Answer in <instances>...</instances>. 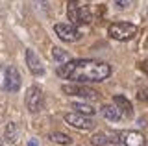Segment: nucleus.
Returning <instances> with one entry per match:
<instances>
[{
  "mask_svg": "<svg viewBox=\"0 0 148 146\" xmlns=\"http://www.w3.org/2000/svg\"><path fill=\"white\" fill-rule=\"evenodd\" d=\"M24 104H26V109L30 113H39L43 111V91L39 87H35V85H32V87H28L26 91V96H24Z\"/></svg>",
  "mask_w": 148,
  "mask_h": 146,
  "instance_id": "nucleus-5",
  "label": "nucleus"
},
{
  "mask_svg": "<svg viewBox=\"0 0 148 146\" xmlns=\"http://www.w3.org/2000/svg\"><path fill=\"white\" fill-rule=\"evenodd\" d=\"M28 146H39V144H37V139H30V141H28Z\"/></svg>",
  "mask_w": 148,
  "mask_h": 146,
  "instance_id": "nucleus-24",
  "label": "nucleus"
},
{
  "mask_svg": "<svg viewBox=\"0 0 148 146\" xmlns=\"http://www.w3.org/2000/svg\"><path fill=\"white\" fill-rule=\"evenodd\" d=\"M34 2H35V6L39 8L41 11L50 13V4H48V0H34Z\"/></svg>",
  "mask_w": 148,
  "mask_h": 146,
  "instance_id": "nucleus-19",
  "label": "nucleus"
},
{
  "mask_svg": "<svg viewBox=\"0 0 148 146\" xmlns=\"http://www.w3.org/2000/svg\"><path fill=\"white\" fill-rule=\"evenodd\" d=\"M61 91L69 96H80L83 100H98V93L89 87H85V83H65Z\"/></svg>",
  "mask_w": 148,
  "mask_h": 146,
  "instance_id": "nucleus-4",
  "label": "nucleus"
},
{
  "mask_svg": "<svg viewBox=\"0 0 148 146\" xmlns=\"http://www.w3.org/2000/svg\"><path fill=\"white\" fill-rule=\"evenodd\" d=\"M48 139L52 141V143H56V144H61V146L72 144V137L67 135V133H61V131H54V133H50Z\"/></svg>",
  "mask_w": 148,
  "mask_h": 146,
  "instance_id": "nucleus-13",
  "label": "nucleus"
},
{
  "mask_svg": "<svg viewBox=\"0 0 148 146\" xmlns=\"http://www.w3.org/2000/svg\"><path fill=\"white\" fill-rule=\"evenodd\" d=\"M52 59H54V61H58V63H65V61H69V59H71V56H69L63 48L54 46L52 48Z\"/></svg>",
  "mask_w": 148,
  "mask_h": 146,
  "instance_id": "nucleus-17",
  "label": "nucleus"
},
{
  "mask_svg": "<svg viewBox=\"0 0 148 146\" xmlns=\"http://www.w3.org/2000/svg\"><path fill=\"white\" fill-rule=\"evenodd\" d=\"M115 4H117L119 8H122V10H126V8H130L133 4V0H115Z\"/></svg>",
  "mask_w": 148,
  "mask_h": 146,
  "instance_id": "nucleus-21",
  "label": "nucleus"
},
{
  "mask_svg": "<svg viewBox=\"0 0 148 146\" xmlns=\"http://www.w3.org/2000/svg\"><path fill=\"white\" fill-rule=\"evenodd\" d=\"M21 89V74L15 67L8 65V76H6V89L4 91H9V93H17Z\"/></svg>",
  "mask_w": 148,
  "mask_h": 146,
  "instance_id": "nucleus-8",
  "label": "nucleus"
},
{
  "mask_svg": "<svg viewBox=\"0 0 148 146\" xmlns=\"http://www.w3.org/2000/svg\"><path fill=\"white\" fill-rule=\"evenodd\" d=\"M65 122H67L69 126L76 128V130H82V131H87V130H92L95 128V122L91 120L87 115H82V113H67L65 115Z\"/></svg>",
  "mask_w": 148,
  "mask_h": 146,
  "instance_id": "nucleus-6",
  "label": "nucleus"
},
{
  "mask_svg": "<svg viewBox=\"0 0 148 146\" xmlns=\"http://www.w3.org/2000/svg\"><path fill=\"white\" fill-rule=\"evenodd\" d=\"M78 10H80V2L78 0H71L67 4V17H69V22L78 26Z\"/></svg>",
  "mask_w": 148,
  "mask_h": 146,
  "instance_id": "nucleus-11",
  "label": "nucleus"
},
{
  "mask_svg": "<svg viewBox=\"0 0 148 146\" xmlns=\"http://www.w3.org/2000/svg\"><path fill=\"white\" fill-rule=\"evenodd\" d=\"M102 115H104V118H108L111 122H117V120H120L122 113L117 109V106H104L102 107Z\"/></svg>",
  "mask_w": 148,
  "mask_h": 146,
  "instance_id": "nucleus-12",
  "label": "nucleus"
},
{
  "mask_svg": "<svg viewBox=\"0 0 148 146\" xmlns=\"http://www.w3.org/2000/svg\"><path fill=\"white\" fill-rule=\"evenodd\" d=\"M91 143L95 146H106V144H108V137H106V133L98 131V133H95L91 137Z\"/></svg>",
  "mask_w": 148,
  "mask_h": 146,
  "instance_id": "nucleus-18",
  "label": "nucleus"
},
{
  "mask_svg": "<svg viewBox=\"0 0 148 146\" xmlns=\"http://www.w3.org/2000/svg\"><path fill=\"white\" fill-rule=\"evenodd\" d=\"M54 31L61 41H65V43H76V41L82 39L80 30H78L76 24H72V22H58V24L54 26Z\"/></svg>",
  "mask_w": 148,
  "mask_h": 146,
  "instance_id": "nucleus-3",
  "label": "nucleus"
},
{
  "mask_svg": "<svg viewBox=\"0 0 148 146\" xmlns=\"http://www.w3.org/2000/svg\"><path fill=\"white\" fill-rule=\"evenodd\" d=\"M141 68H143V72H146V74H148V59L141 63Z\"/></svg>",
  "mask_w": 148,
  "mask_h": 146,
  "instance_id": "nucleus-23",
  "label": "nucleus"
},
{
  "mask_svg": "<svg viewBox=\"0 0 148 146\" xmlns=\"http://www.w3.org/2000/svg\"><path fill=\"white\" fill-rule=\"evenodd\" d=\"M137 98L141 100V102H148V89H141L137 93Z\"/></svg>",
  "mask_w": 148,
  "mask_h": 146,
  "instance_id": "nucleus-22",
  "label": "nucleus"
},
{
  "mask_svg": "<svg viewBox=\"0 0 148 146\" xmlns=\"http://www.w3.org/2000/svg\"><path fill=\"white\" fill-rule=\"evenodd\" d=\"M4 137H6V141H8L9 144L17 143V139H18V128H17L15 122H8L6 131H4Z\"/></svg>",
  "mask_w": 148,
  "mask_h": 146,
  "instance_id": "nucleus-14",
  "label": "nucleus"
},
{
  "mask_svg": "<svg viewBox=\"0 0 148 146\" xmlns=\"http://www.w3.org/2000/svg\"><path fill=\"white\" fill-rule=\"evenodd\" d=\"M91 20H92L91 10L87 6H80V10H78V24H91Z\"/></svg>",
  "mask_w": 148,
  "mask_h": 146,
  "instance_id": "nucleus-16",
  "label": "nucleus"
},
{
  "mask_svg": "<svg viewBox=\"0 0 148 146\" xmlns=\"http://www.w3.org/2000/svg\"><path fill=\"white\" fill-rule=\"evenodd\" d=\"M120 143L124 146H146V137L141 131H122Z\"/></svg>",
  "mask_w": 148,
  "mask_h": 146,
  "instance_id": "nucleus-7",
  "label": "nucleus"
},
{
  "mask_svg": "<svg viewBox=\"0 0 148 146\" xmlns=\"http://www.w3.org/2000/svg\"><path fill=\"white\" fill-rule=\"evenodd\" d=\"M108 31H109V37L111 39L124 43V41H130V39L135 37L137 26L132 24V22H113V24L109 26Z\"/></svg>",
  "mask_w": 148,
  "mask_h": 146,
  "instance_id": "nucleus-2",
  "label": "nucleus"
},
{
  "mask_svg": "<svg viewBox=\"0 0 148 146\" xmlns=\"http://www.w3.org/2000/svg\"><path fill=\"white\" fill-rule=\"evenodd\" d=\"M56 72L58 76L74 83H98L111 74V67L96 59H74V61L69 59L65 63H59Z\"/></svg>",
  "mask_w": 148,
  "mask_h": 146,
  "instance_id": "nucleus-1",
  "label": "nucleus"
},
{
  "mask_svg": "<svg viewBox=\"0 0 148 146\" xmlns=\"http://www.w3.org/2000/svg\"><path fill=\"white\" fill-rule=\"evenodd\" d=\"M6 76H8V65L0 67V87L6 89Z\"/></svg>",
  "mask_w": 148,
  "mask_h": 146,
  "instance_id": "nucleus-20",
  "label": "nucleus"
},
{
  "mask_svg": "<svg viewBox=\"0 0 148 146\" xmlns=\"http://www.w3.org/2000/svg\"><path fill=\"white\" fill-rule=\"evenodd\" d=\"M71 107L76 113H82V115H87V117H92L96 113V109L92 107V106H89V104H83V102H74Z\"/></svg>",
  "mask_w": 148,
  "mask_h": 146,
  "instance_id": "nucleus-15",
  "label": "nucleus"
},
{
  "mask_svg": "<svg viewBox=\"0 0 148 146\" xmlns=\"http://www.w3.org/2000/svg\"><path fill=\"white\" fill-rule=\"evenodd\" d=\"M26 63H28V68H30L32 74L39 76V74H45V67H43V61L37 57V54L34 52L32 48L26 50Z\"/></svg>",
  "mask_w": 148,
  "mask_h": 146,
  "instance_id": "nucleus-9",
  "label": "nucleus"
},
{
  "mask_svg": "<svg viewBox=\"0 0 148 146\" xmlns=\"http://www.w3.org/2000/svg\"><path fill=\"white\" fill-rule=\"evenodd\" d=\"M113 104L117 106V109L120 113H124V117H133V106H132V102L126 98V96H122V94H117V96H113Z\"/></svg>",
  "mask_w": 148,
  "mask_h": 146,
  "instance_id": "nucleus-10",
  "label": "nucleus"
},
{
  "mask_svg": "<svg viewBox=\"0 0 148 146\" xmlns=\"http://www.w3.org/2000/svg\"><path fill=\"white\" fill-rule=\"evenodd\" d=\"M0 146H4V144H2V141H0Z\"/></svg>",
  "mask_w": 148,
  "mask_h": 146,
  "instance_id": "nucleus-25",
  "label": "nucleus"
}]
</instances>
